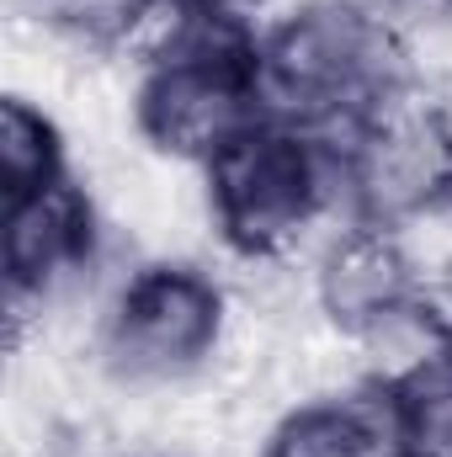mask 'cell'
Returning a JSON list of instances; mask_svg holds the SVG:
<instances>
[{"instance_id": "4", "label": "cell", "mask_w": 452, "mask_h": 457, "mask_svg": "<svg viewBox=\"0 0 452 457\" xmlns=\"http://www.w3.org/2000/svg\"><path fill=\"white\" fill-rule=\"evenodd\" d=\"M346 192L362 224L415 228L452 208V107L431 86L378 102L346 138Z\"/></svg>"}, {"instance_id": "2", "label": "cell", "mask_w": 452, "mask_h": 457, "mask_svg": "<svg viewBox=\"0 0 452 457\" xmlns=\"http://www.w3.org/2000/svg\"><path fill=\"white\" fill-rule=\"evenodd\" d=\"M415 86V54L383 0H282L261 21V107L320 138Z\"/></svg>"}, {"instance_id": "1", "label": "cell", "mask_w": 452, "mask_h": 457, "mask_svg": "<svg viewBox=\"0 0 452 457\" xmlns=\"http://www.w3.org/2000/svg\"><path fill=\"white\" fill-rule=\"evenodd\" d=\"M239 336V293L219 255H133L96 303L86 372L113 399H171L219 383Z\"/></svg>"}, {"instance_id": "10", "label": "cell", "mask_w": 452, "mask_h": 457, "mask_svg": "<svg viewBox=\"0 0 452 457\" xmlns=\"http://www.w3.org/2000/svg\"><path fill=\"white\" fill-rule=\"evenodd\" d=\"M138 11L144 0H21L11 5V21L54 37L75 59H113Z\"/></svg>"}, {"instance_id": "5", "label": "cell", "mask_w": 452, "mask_h": 457, "mask_svg": "<svg viewBox=\"0 0 452 457\" xmlns=\"http://www.w3.org/2000/svg\"><path fill=\"white\" fill-rule=\"evenodd\" d=\"M261 117V43L234 54H187L133 75V138L187 170H203Z\"/></svg>"}, {"instance_id": "3", "label": "cell", "mask_w": 452, "mask_h": 457, "mask_svg": "<svg viewBox=\"0 0 452 457\" xmlns=\"http://www.w3.org/2000/svg\"><path fill=\"white\" fill-rule=\"evenodd\" d=\"M213 255L224 266H298L351 213L346 154L309 128L261 117L203 165Z\"/></svg>"}, {"instance_id": "6", "label": "cell", "mask_w": 452, "mask_h": 457, "mask_svg": "<svg viewBox=\"0 0 452 457\" xmlns=\"http://www.w3.org/2000/svg\"><path fill=\"white\" fill-rule=\"evenodd\" d=\"M421 293H426V277H421V261H415L405 228L346 219L304 261L309 314L340 336L367 330L372 320H383L389 309H399Z\"/></svg>"}, {"instance_id": "7", "label": "cell", "mask_w": 452, "mask_h": 457, "mask_svg": "<svg viewBox=\"0 0 452 457\" xmlns=\"http://www.w3.org/2000/svg\"><path fill=\"white\" fill-rule=\"evenodd\" d=\"M255 457H405L394 394L356 383L346 394L293 399L261 426Z\"/></svg>"}, {"instance_id": "8", "label": "cell", "mask_w": 452, "mask_h": 457, "mask_svg": "<svg viewBox=\"0 0 452 457\" xmlns=\"http://www.w3.org/2000/svg\"><path fill=\"white\" fill-rule=\"evenodd\" d=\"M346 341H351L362 383H372L383 394H399V388L421 383L431 367H442L452 356V320L431 293H421V298L389 309L383 320H372L367 330H356Z\"/></svg>"}, {"instance_id": "11", "label": "cell", "mask_w": 452, "mask_h": 457, "mask_svg": "<svg viewBox=\"0 0 452 457\" xmlns=\"http://www.w3.org/2000/svg\"><path fill=\"white\" fill-rule=\"evenodd\" d=\"M203 5H219V11H229V16H250V21H266L282 0H203Z\"/></svg>"}, {"instance_id": "9", "label": "cell", "mask_w": 452, "mask_h": 457, "mask_svg": "<svg viewBox=\"0 0 452 457\" xmlns=\"http://www.w3.org/2000/svg\"><path fill=\"white\" fill-rule=\"evenodd\" d=\"M70 176H80V154H75V133L59 117V107L5 91L0 102V203L48 192Z\"/></svg>"}]
</instances>
